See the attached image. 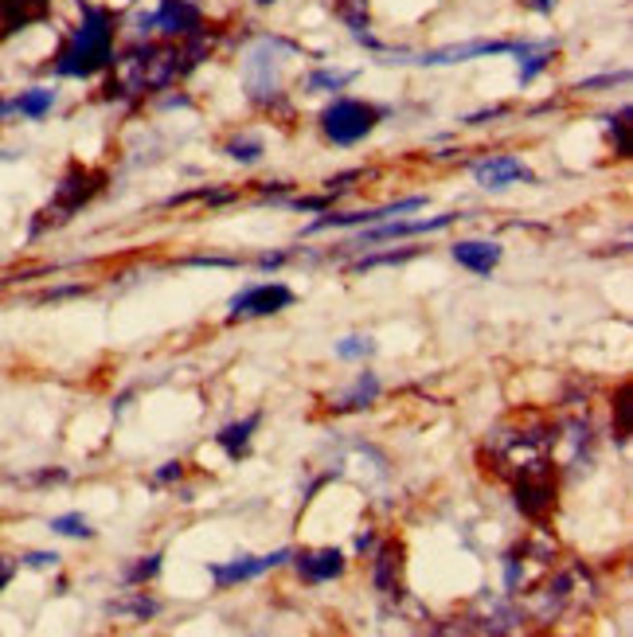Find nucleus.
Returning <instances> with one entry per match:
<instances>
[{
	"label": "nucleus",
	"mask_w": 633,
	"mask_h": 637,
	"mask_svg": "<svg viewBox=\"0 0 633 637\" xmlns=\"http://www.w3.org/2000/svg\"><path fill=\"white\" fill-rule=\"evenodd\" d=\"M180 83L177 67V39H138L126 51H118L106 71L103 98L106 103H141L150 94L168 91Z\"/></svg>",
	"instance_id": "obj_1"
},
{
	"label": "nucleus",
	"mask_w": 633,
	"mask_h": 637,
	"mask_svg": "<svg viewBox=\"0 0 633 637\" xmlns=\"http://www.w3.org/2000/svg\"><path fill=\"white\" fill-rule=\"evenodd\" d=\"M118 16L103 4H79V24L67 32V39L59 44L51 71L59 79H94L106 75L118 56Z\"/></svg>",
	"instance_id": "obj_2"
},
{
	"label": "nucleus",
	"mask_w": 633,
	"mask_h": 637,
	"mask_svg": "<svg viewBox=\"0 0 633 637\" xmlns=\"http://www.w3.org/2000/svg\"><path fill=\"white\" fill-rule=\"evenodd\" d=\"M556 442H559L556 422H513V426H501V431L489 434L481 454H489V466H493L497 478L513 481L521 473L551 469Z\"/></svg>",
	"instance_id": "obj_3"
},
{
	"label": "nucleus",
	"mask_w": 633,
	"mask_h": 637,
	"mask_svg": "<svg viewBox=\"0 0 633 637\" xmlns=\"http://www.w3.org/2000/svg\"><path fill=\"white\" fill-rule=\"evenodd\" d=\"M286 56H298V44H289L282 36H262L242 56V91H247V98L259 110L286 106V91H282V63H286Z\"/></svg>",
	"instance_id": "obj_4"
},
{
	"label": "nucleus",
	"mask_w": 633,
	"mask_h": 637,
	"mask_svg": "<svg viewBox=\"0 0 633 637\" xmlns=\"http://www.w3.org/2000/svg\"><path fill=\"white\" fill-rule=\"evenodd\" d=\"M106 172L103 169H86V165H67L63 169V177H59V184H56V192H51V200H47L44 207L36 212V219H32V239L36 235H44V231H56V227H63V224H71V219L83 212L86 204H91L98 192L106 188Z\"/></svg>",
	"instance_id": "obj_5"
},
{
	"label": "nucleus",
	"mask_w": 633,
	"mask_h": 637,
	"mask_svg": "<svg viewBox=\"0 0 633 637\" xmlns=\"http://www.w3.org/2000/svg\"><path fill=\"white\" fill-rule=\"evenodd\" d=\"M321 133H325L333 145L348 149L356 141H363L368 133H375V125L383 122V106L363 103V98H333L325 110L316 113Z\"/></svg>",
	"instance_id": "obj_6"
},
{
	"label": "nucleus",
	"mask_w": 633,
	"mask_h": 637,
	"mask_svg": "<svg viewBox=\"0 0 633 637\" xmlns=\"http://www.w3.org/2000/svg\"><path fill=\"white\" fill-rule=\"evenodd\" d=\"M513 505L524 520L532 525H544L559 505V478L556 466L551 469H536V473H521L513 478Z\"/></svg>",
	"instance_id": "obj_7"
},
{
	"label": "nucleus",
	"mask_w": 633,
	"mask_h": 637,
	"mask_svg": "<svg viewBox=\"0 0 633 637\" xmlns=\"http://www.w3.org/2000/svg\"><path fill=\"white\" fill-rule=\"evenodd\" d=\"M372 587L380 599L399 602L407 594V548L395 536L372 548Z\"/></svg>",
	"instance_id": "obj_8"
},
{
	"label": "nucleus",
	"mask_w": 633,
	"mask_h": 637,
	"mask_svg": "<svg viewBox=\"0 0 633 637\" xmlns=\"http://www.w3.org/2000/svg\"><path fill=\"white\" fill-rule=\"evenodd\" d=\"M294 305V290L286 281H254L247 290L231 298V321H251V317H274V313Z\"/></svg>",
	"instance_id": "obj_9"
},
{
	"label": "nucleus",
	"mask_w": 633,
	"mask_h": 637,
	"mask_svg": "<svg viewBox=\"0 0 633 637\" xmlns=\"http://www.w3.org/2000/svg\"><path fill=\"white\" fill-rule=\"evenodd\" d=\"M289 555H294L289 548H278V552H266V555H235V560H227V563H207V575H212V582L219 591H231L235 582H251V579H259V575L286 567Z\"/></svg>",
	"instance_id": "obj_10"
},
{
	"label": "nucleus",
	"mask_w": 633,
	"mask_h": 637,
	"mask_svg": "<svg viewBox=\"0 0 633 637\" xmlns=\"http://www.w3.org/2000/svg\"><path fill=\"white\" fill-rule=\"evenodd\" d=\"M427 204L422 196H407V200H395V204H383V207H363V212H321V219L306 227V235H321V231H333V227H368V224H380L383 216H407V212H419Z\"/></svg>",
	"instance_id": "obj_11"
},
{
	"label": "nucleus",
	"mask_w": 633,
	"mask_h": 637,
	"mask_svg": "<svg viewBox=\"0 0 633 637\" xmlns=\"http://www.w3.org/2000/svg\"><path fill=\"white\" fill-rule=\"evenodd\" d=\"M457 219H466L462 212H446V216L434 219H392V224H368V231H360V239L348 247H375V243H392V239H415V235H434L454 227Z\"/></svg>",
	"instance_id": "obj_12"
},
{
	"label": "nucleus",
	"mask_w": 633,
	"mask_h": 637,
	"mask_svg": "<svg viewBox=\"0 0 633 637\" xmlns=\"http://www.w3.org/2000/svg\"><path fill=\"white\" fill-rule=\"evenodd\" d=\"M469 172H474L477 184L489 188V192H501V188H509V184H536V172H532L521 157H513V153H493V157L474 160Z\"/></svg>",
	"instance_id": "obj_13"
},
{
	"label": "nucleus",
	"mask_w": 633,
	"mask_h": 637,
	"mask_svg": "<svg viewBox=\"0 0 633 637\" xmlns=\"http://www.w3.org/2000/svg\"><path fill=\"white\" fill-rule=\"evenodd\" d=\"M294 572H298L301 582L309 587H321V582H333L348 572V560L341 548H301V552L289 555Z\"/></svg>",
	"instance_id": "obj_14"
},
{
	"label": "nucleus",
	"mask_w": 633,
	"mask_h": 637,
	"mask_svg": "<svg viewBox=\"0 0 633 637\" xmlns=\"http://www.w3.org/2000/svg\"><path fill=\"white\" fill-rule=\"evenodd\" d=\"M204 28V9L196 0H160L153 9V32L160 39H184Z\"/></svg>",
	"instance_id": "obj_15"
},
{
	"label": "nucleus",
	"mask_w": 633,
	"mask_h": 637,
	"mask_svg": "<svg viewBox=\"0 0 633 637\" xmlns=\"http://www.w3.org/2000/svg\"><path fill=\"white\" fill-rule=\"evenodd\" d=\"M516 39H469V44H454L442 47V51H427L415 63L419 67H454V63H469V59H489V56H513Z\"/></svg>",
	"instance_id": "obj_16"
},
{
	"label": "nucleus",
	"mask_w": 633,
	"mask_h": 637,
	"mask_svg": "<svg viewBox=\"0 0 633 637\" xmlns=\"http://www.w3.org/2000/svg\"><path fill=\"white\" fill-rule=\"evenodd\" d=\"M47 12H51V0H0V44L47 20Z\"/></svg>",
	"instance_id": "obj_17"
},
{
	"label": "nucleus",
	"mask_w": 633,
	"mask_h": 637,
	"mask_svg": "<svg viewBox=\"0 0 633 637\" xmlns=\"http://www.w3.org/2000/svg\"><path fill=\"white\" fill-rule=\"evenodd\" d=\"M450 254H454L457 266H466L469 274H481V278H489V274L501 266V243H489V239H457L454 247H450Z\"/></svg>",
	"instance_id": "obj_18"
},
{
	"label": "nucleus",
	"mask_w": 633,
	"mask_h": 637,
	"mask_svg": "<svg viewBox=\"0 0 633 637\" xmlns=\"http://www.w3.org/2000/svg\"><path fill=\"white\" fill-rule=\"evenodd\" d=\"M259 426H262V411L247 414V419H239V422H227V426H219V434H215V446H219L231 461L247 458V454H251V438Z\"/></svg>",
	"instance_id": "obj_19"
},
{
	"label": "nucleus",
	"mask_w": 633,
	"mask_h": 637,
	"mask_svg": "<svg viewBox=\"0 0 633 637\" xmlns=\"http://www.w3.org/2000/svg\"><path fill=\"white\" fill-rule=\"evenodd\" d=\"M383 384H380V375L375 372H356L353 387H348L345 395H336V404H333V414H356V411H368V407L380 399Z\"/></svg>",
	"instance_id": "obj_20"
},
{
	"label": "nucleus",
	"mask_w": 633,
	"mask_h": 637,
	"mask_svg": "<svg viewBox=\"0 0 633 637\" xmlns=\"http://www.w3.org/2000/svg\"><path fill=\"white\" fill-rule=\"evenodd\" d=\"M513 56L521 59V86H528V83H536V75H544V71L556 63L559 44L556 39H544V44H521V39H516Z\"/></svg>",
	"instance_id": "obj_21"
},
{
	"label": "nucleus",
	"mask_w": 633,
	"mask_h": 637,
	"mask_svg": "<svg viewBox=\"0 0 633 637\" xmlns=\"http://www.w3.org/2000/svg\"><path fill=\"white\" fill-rule=\"evenodd\" d=\"M56 98H59L56 86H28V91H20L9 106L20 113V118H28V122H39V118H47V113H51Z\"/></svg>",
	"instance_id": "obj_22"
},
{
	"label": "nucleus",
	"mask_w": 633,
	"mask_h": 637,
	"mask_svg": "<svg viewBox=\"0 0 633 637\" xmlns=\"http://www.w3.org/2000/svg\"><path fill=\"white\" fill-rule=\"evenodd\" d=\"M110 614H130V618H138V622H150V618H157L160 614V602L153 599V594H145L141 587H133L126 599H118V602H110Z\"/></svg>",
	"instance_id": "obj_23"
},
{
	"label": "nucleus",
	"mask_w": 633,
	"mask_h": 637,
	"mask_svg": "<svg viewBox=\"0 0 633 637\" xmlns=\"http://www.w3.org/2000/svg\"><path fill=\"white\" fill-rule=\"evenodd\" d=\"M333 16L345 24V28L368 32L372 28V0H333Z\"/></svg>",
	"instance_id": "obj_24"
},
{
	"label": "nucleus",
	"mask_w": 633,
	"mask_h": 637,
	"mask_svg": "<svg viewBox=\"0 0 633 637\" xmlns=\"http://www.w3.org/2000/svg\"><path fill=\"white\" fill-rule=\"evenodd\" d=\"M630 118H633L630 106H622L618 113L606 118V137H610V149H614L618 160H630Z\"/></svg>",
	"instance_id": "obj_25"
},
{
	"label": "nucleus",
	"mask_w": 633,
	"mask_h": 637,
	"mask_svg": "<svg viewBox=\"0 0 633 637\" xmlns=\"http://www.w3.org/2000/svg\"><path fill=\"white\" fill-rule=\"evenodd\" d=\"M356 75H360V71H329V67H316V71H309L306 91H313V94H336V91H345L348 83H356Z\"/></svg>",
	"instance_id": "obj_26"
},
{
	"label": "nucleus",
	"mask_w": 633,
	"mask_h": 637,
	"mask_svg": "<svg viewBox=\"0 0 633 637\" xmlns=\"http://www.w3.org/2000/svg\"><path fill=\"white\" fill-rule=\"evenodd\" d=\"M160 567H165V555L160 552L141 555V560H133L130 567L121 572V582H126V587H150V582L160 575Z\"/></svg>",
	"instance_id": "obj_27"
},
{
	"label": "nucleus",
	"mask_w": 633,
	"mask_h": 637,
	"mask_svg": "<svg viewBox=\"0 0 633 637\" xmlns=\"http://www.w3.org/2000/svg\"><path fill=\"white\" fill-rule=\"evenodd\" d=\"M224 153L231 160H239V165H259L262 153H266V145H262V137H254V133H239V137L227 141Z\"/></svg>",
	"instance_id": "obj_28"
},
{
	"label": "nucleus",
	"mask_w": 633,
	"mask_h": 637,
	"mask_svg": "<svg viewBox=\"0 0 633 637\" xmlns=\"http://www.w3.org/2000/svg\"><path fill=\"white\" fill-rule=\"evenodd\" d=\"M419 247H399V251H383V254H363L360 263H353V271L356 274H368V271H375V266H403V263H410V259H419Z\"/></svg>",
	"instance_id": "obj_29"
},
{
	"label": "nucleus",
	"mask_w": 633,
	"mask_h": 637,
	"mask_svg": "<svg viewBox=\"0 0 633 637\" xmlns=\"http://www.w3.org/2000/svg\"><path fill=\"white\" fill-rule=\"evenodd\" d=\"M614 438H618V446H625L630 442V434H633V419H630V380H622L618 384V392H614Z\"/></svg>",
	"instance_id": "obj_30"
},
{
	"label": "nucleus",
	"mask_w": 633,
	"mask_h": 637,
	"mask_svg": "<svg viewBox=\"0 0 633 637\" xmlns=\"http://www.w3.org/2000/svg\"><path fill=\"white\" fill-rule=\"evenodd\" d=\"M51 532L56 536H71V540H94V528L83 513H63L51 520Z\"/></svg>",
	"instance_id": "obj_31"
},
{
	"label": "nucleus",
	"mask_w": 633,
	"mask_h": 637,
	"mask_svg": "<svg viewBox=\"0 0 633 637\" xmlns=\"http://www.w3.org/2000/svg\"><path fill=\"white\" fill-rule=\"evenodd\" d=\"M375 352V340L372 337H345V340H336V360H368Z\"/></svg>",
	"instance_id": "obj_32"
},
{
	"label": "nucleus",
	"mask_w": 633,
	"mask_h": 637,
	"mask_svg": "<svg viewBox=\"0 0 633 637\" xmlns=\"http://www.w3.org/2000/svg\"><path fill=\"white\" fill-rule=\"evenodd\" d=\"M336 200H341V196H333V192L325 188L321 196H294V200H282V204L298 207V212H316V216H321V212H329V207H333Z\"/></svg>",
	"instance_id": "obj_33"
},
{
	"label": "nucleus",
	"mask_w": 633,
	"mask_h": 637,
	"mask_svg": "<svg viewBox=\"0 0 633 637\" xmlns=\"http://www.w3.org/2000/svg\"><path fill=\"white\" fill-rule=\"evenodd\" d=\"M363 177H368L363 169L341 172V177H329V180H325V188L333 192V196H345V192H353V188H356V180H363Z\"/></svg>",
	"instance_id": "obj_34"
},
{
	"label": "nucleus",
	"mask_w": 633,
	"mask_h": 637,
	"mask_svg": "<svg viewBox=\"0 0 633 637\" xmlns=\"http://www.w3.org/2000/svg\"><path fill=\"white\" fill-rule=\"evenodd\" d=\"M289 192H294V184H289V180H262V184H259V196L262 200H274V204L289 200Z\"/></svg>",
	"instance_id": "obj_35"
},
{
	"label": "nucleus",
	"mask_w": 633,
	"mask_h": 637,
	"mask_svg": "<svg viewBox=\"0 0 633 637\" xmlns=\"http://www.w3.org/2000/svg\"><path fill=\"white\" fill-rule=\"evenodd\" d=\"M184 478V461H165V466L153 473V485H177V481Z\"/></svg>",
	"instance_id": "obj_36"
},
{
	"label": "nucleus",
	"mask_w": 633,
	"mask_h": 637,
	"mask_svg": "<svg viewBox=\"0 0 633 637\" xmlns=\"http://www.w3.org/2000/svg\"><path fill=\"white\" fill-rule=\"evenodd\" d=\"M59 560H63L59 552H28V555H20V563H24V567H36V572L59 567Z\"/></svg>",
	"instance_id": "obj_37"
},
{
	"label": "nucleus",
	"mask_w": 633,
	"mask_h": 637,
	"mask_svg": "<svg viewBox=\"0 0 633 637\" xmlns=\"http://www.w3.org/2000/svg\"><path fill=\"white\" fill-rule=\"evenodd\" d=\"M630 79V71H614V75H598V79H583V83L575 86V91H587V94H595V91H602V86H614V83H625Z\"/></svg>",
	"instance_id": "obj_38"
},
{
	"label": "nucleus",
	"mask_w": 633,
	"mask_h": 637,
	"mask_svg": "<svg viewBox=\"0 0 633 637\" xmlns=\"http://www.w3.org/2000/svg\"><path fill=\"white\" fill-rule=\"evenodd\" d=\"M289 259H294L289 251H266V254H259V259H254V266L271 274V271H282V266H286Z\"/></svg>",
	"instance_id": "obj_39"
},
{
	"label": "nucleus",
	"mask_w": 633,
	"mask_h": 637,
	"mask_svg": "<svg viewBox=\"0 0 633 637\" xmlns=\"http://www.w3.org/2000/svg\"><path fill=\"white\" fill-rule=\"evenodd\" d=\"M184 266H219V271H235V266H239V259H215V254H192V259H184Z\"/></svg>",
	"instance_id": "obj_40"
},
{
	"label": "nucleus",
	"mask_w": 633,
	"mask_h": 637,
	"mask_svg": "<svg viewBox=\"0 0 633 637\" xmlns=\"http://www.w3.org/2000/svg\"><path fill=\"white\" fill-rule=\"evenodd\" d=\"M16 572H20V560H16V555H4V552H0V591H4V587H9V582L16 579Z\"/></svg>",
	"instance_id": "obj_41"
},
{
	"label": "nucleus",
	"mask_w": 633,
	"mask_h": 637,
	"mask_svg": "<svg viewBox=\"0 0 633 637\" xmlns=\"http://www.w3.org/2000/svg\"><path fill=\"white\" fill-rule=\"evenodd\" d=\"M509 113V106H489V110H477L466 118V125H485V122H493V118H504Z\"/></svg>",
	"instance_id": "obj_42"
},
{
	"label": "nucleus",
	"mask_w": 633,
	"mask_h": 637,
	"mask_svg": "<svg viewBox=\"0 0 633 637\" xmlns=\"http://www.w3.org/2000/svg\"><path fill=\"white\" fill-rule=\"evenodd\" d=\"M32 481H36V485H56V481H67V473L63 469H44V473H36Z\"/></svg>",
	"instance_id": "obj_43"
},
{
	"label": "nucleus",
	"mask_w": 633,
	"mask_h": 637,
	"mask_svg": "<svg viewBox=\"0 0 633 637\" xmlns=\"http://www.w3.org/2000/svg\"><path fill=\"white\" fill-rule=\"evenodd\" d=\"M372 548H375V532H360V536H356V552H372Z\"/></svg>",
	"instance_id": "obj_44"
},
{
	"label": "nucleus",
	"mask_w": 633,
	"mask_h": 637,
	"mask_svg": "<svg viewBox=\"0 0 633 637\" xmlns=\"http://www.w3.org/2000/svg\"><path fill=\"white\" fill-rule=\"evenodd\" d=\"M524 4H528L532 12H551L559 4V0H524Z\"/></svg>",
	"instance_id": "obj_45"
},
{
	"label": "nucleus",
	"mask_w": 633,
	"mask_h": 637,
	"mask_svg": "<svg viewBox=\"0 0 633 637\" xmlns=\"http://www.w3.org/2000/svg\"><path fill=\"white\" fill-rule=\"evenodd\" d=\"M9 113H12L9 98H4V94H0V122H4V118H9Z\"/></svg>",
	"instance_id": "obj_46"
},
{
	"label": "nucleus",
	"mask_w": 633,
	"mask_h": 637,
	"mask_svg": "<svg viewBox=\"0 0 633 637\" xmlns=\"http://www.w3.org/2000/svg\"><path fill=\"white\" fill-rule=\"evenodd\" d=\"M0 160H12V153H4V149H0Z\"/></svg>",
	"instance_id": "obj_47"
},
{
	"label": "nucleus",
	"mask_w": 633,
	"mask_h": 637,
	"mask_svg": "<svg viewBox=\"0 0 633 637\" xmlns=\"http://www.w3.org/2000/svg\"><path fill=\"white\" fill-rule=\"evenodd\" d=\"M259 4H278V0H259Z\"/></svg>",
	"instance_id": "obj_48"
}]
</instances>
